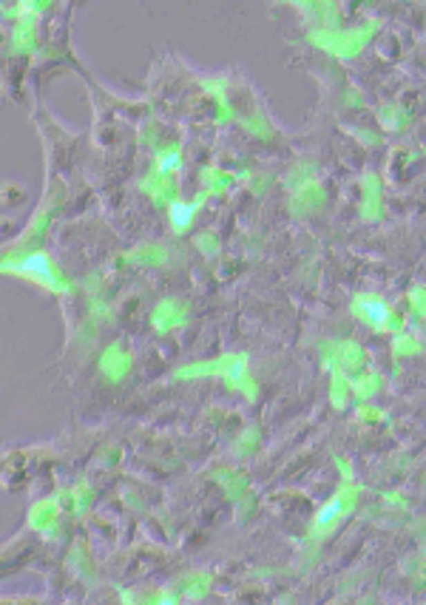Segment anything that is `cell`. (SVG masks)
<instances>
[{"label": "cell", "instance_id": "cell-1", "mask_svg": "<svg viewBox=\"0 0 426 605\" xmlns=\"http://www.w3.org/2000/svg\"><path fill=\"white\" fill-rule=\"evenodd\" d=\"M9 270H17L20 276H29L40 284H46L48 290H57V281H55V270H51V261L43 256V253H35L29 259H23L17 268H9Z\"/></svg>", "mask_w": 426, "mask_h": 605}, {"label": "cell", "instance_id": "cell-2", "mask_svg": "<svg viewBox=\"0 0 426 605\" xmlns=\"http://www.w3.org/2000/svg\"><path fill=\"white\" fill-rule=\"evenodd\" d=\"M355 310L364 315V319H367L372 327H387V322H389V310H387V304H384L381 299L364 296V299L355 301Z\"/></svg>", "mask_w": 426, "mask_h": 605}, {"label": "cell", "instance_id": "cell-3", "mask_svg": "<svg viewBox=\"0 0 426 605\" xmlns=\"http://www.w3.org/2000/svg\"><path fill=\"white\" fill-rule=\"evenodd\" d=\"M194 214H196V205H185V202H174L168 216H171V225L176 230H185L191 222H194Z\"/></svg>", "mask_w": 426, "mask_h": 605}, {"label": "cell", "instance_id": "cell-4", "mask_svg": "<svg viewBox=\"0 0 426 605\" xmlns=\"http://www.w3.org/2000/svg\"><path fill=\"white\" fill-rule=\"evenodd\" d=\"M338 514H341V501L335 497V501H330L322 512H318V517H315V529H324V525H330Z\"/></svg>", "mask_w": 426, "mask_h": 605}, {"label": "cell", "instance_id": "cell-5", "mask_svg": "<svg viewBox=\"0 0 426 605\" xmlns=\"http://www.w3.org/2000/svg\"><path fill=\"white\" fill-rule=\"evenodd\" d=\"M174 168H179V153L176 151H168V153H163L159 156V171H174Z\"/></svg>", "mask_w": 426, "mask_h": 605}]
</instances>
